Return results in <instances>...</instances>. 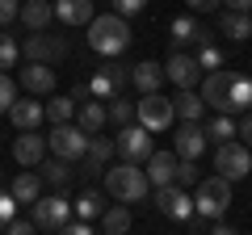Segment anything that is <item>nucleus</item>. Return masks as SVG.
<instances>
[{
	"mask_svg": "<svg viewBox=\"0 0 252 235\" xmlns=\"http://www.w3.org/2000/svg\"><path fill=\"white\" fill-rule=\"evenodd\" d=\"M172 118H177V114H172V101L160 97V92H143V101L135 105V122H143L152 135H156V130H168Z\"/></svg>",
	"mask_w": 252,
	"mask_h": 235,
	"instance_id": "obj_8",
	"label": "nucleus"
},
{
	"mask_svg": "<svg viewBox=\"0 0 252 235\" xmlns=\"http://www.w3.org/2000/svg\"><path fill=\"white\" fill-rule=\"evenodd\" d=\"M185 4H189L193 13H210V9H219L223 0H185Z\"/></svg>",
	"mask_w": 252,
	"mask_h": 235,
	"instance_id": "obj_44",
	"label": "nucleus"
},
{
	"mask_svg": "<svg viewBox=\"0 0 252 235\" xmlns=\"http://www.w3.org/2000/svg\"><path fill=\"white\" fill-rule=\"evenodd\" d=\"M227 9H235V13H252V0H223Z\"/></svg>",
	"mask_w": 252,
	"mask_h": 235,
	"instance_id": "obj_46",
	"label": "nucleus"
},
{
	"mask_svg": "<svg viewBox=\"0 0 252 235\" xmlns=\"http://www.w3.org/2000/svg\"><path fill=\"white\" fill-rule=\"evenodd\" d=\"M42 114L51 118V122H72V118H76V101L72 97H55V92H51L46 105H42Z\"/></svg>",
	"mask_w": 252,
	"mask_h": 235,
	"instance_id": "obj_32",
	"label": "nucleus"
},
{
	"mask_svg": "<svg viewBox=\"0 0 252 235\" xmlns=\"http://www.w3.org/2000/svg\"><path fill=\"white\" fill-rule=\"evenodd\" d=\"M126 80H130V67L118 63V59H105V67H97V72L89 76V88H93V97L109 101L114 92H122V88H126Z\"/></svg>",
	"mask_w": 252,
	"mask_h": 235,
	"instance_id": "obj_9",
	"label": "nucleus"
},
{
	"mask_svg": "<svg viewBox=\"0 0 252 235\" xmlns=\"http://www.w3.org/2000/svg\"><path fill=\"white\" fill-rule=\"evenodd\" d=\"M0 185H4V172H0Z\"/></svg>",
	"mask_w": 252,
	"mask_h": 235,
	"instance_id": "obj_47",
	"label": "nucleus"
},
{
	"mask_svg": "<svg viewBox=\"0 0 252 235\" xmlns=\"http://www.w3.org/2000/svg\"><path fill=\"white\" fill-rule=\"evenodd\" d=\"M202 181V168L198 160H177V172H172V185H181V189H189V185Z\"/></svg>",
	"mask_w": 252,
	"mask_h": 235,
	"instance_id": "obj_34",
	"label": "nucleus"
},
{
	"mask_svg": "<svg viewBox=\"0 0 252 235\" xmlns=\"http://www.w3.org/2000/svg\"><path fill=\"white\" fill-rule=\"evenodd\" d=\"M210 42V29L198 17H177L172 21V46H202Z\"/></svg>",
	"mask_w": 252,
	"mask_h": 235,
	"instance_id": "obj_18",
	"label": "nucleus"
},
{
	"mask_svg": "<svg viewBox=\"0 0 252 235\" xmlns=\"http://www.w3.org/2000/svg\"><path fill=\"white\" fill-rule=\"evenodd\" d=\"M13 160H17L21 168H38V164L46 160V139L38 135V130H21L17 143H13Z\"/></svg>",
	"mask_w": 252,
	"mask_h": 235,
	"instance_id": "obj_15",
	"label": "nucleus"
},
{
	"mask_svg": "<svg viewBox=\"0 0 252 235\" xmlns=\"http://www.w3.org/2000/svg\"><path fill=\"white\" fill-rule=\"evenodd\" d=\"M4 231H9V235H34L38 227H34V218H17V214H13V218H9V227H4Z\"/></svg>",
	"mask_w": 252,
	"mask_h": 235,
	"instance_id": "obj_41",
	"label": "nucleus"
},
{
	"mask_svg": "<svg viewBox=\"0 0 252 235\" xmlns=\"http://www.w3.org/2000/svg\"><path fill=\"white\" fill-rule=\"evenodd\" d=\"M89 97H93L89 84H76V88H72V101H76V105H80V101H89Z\"/></svg>",
	"mask_w": 252,
	"mask_h": 235,
	"instance_id": "obj_45",
	"label": "nucleus"
},
{
	"mask_svg": "<svg viewBox=\"0 0 252 235\" xmlns=\"http://www.w3.org/2000/svg\"><path fill=\"white\" fill-rule=\"evenodd\" d=\"M105 206H109V193H101V189H84L80 198L72 202V214H76V218H89V223H93V218L105 214Z\"/></svg>",
	"mask_w": 252,
	"mask_h": 235,
	"instance_id": "obj_25",
	"label": "nucleus"
},
{
	"mask_svg": "<svg viewBox=\"0 0 252 235\" xmlns=\"http://www.w3.org/2000/svg\"><path fill=\"white\" fill-rule=\"evenodd\" d=\"M152 202H156V210H160V214L172 218V223H181L185 214H193V198H185V189H181V185H156Z\"/></svg>",
	"mask_w": 252,
	"mask_h": 235,
	"instance_id": "obj_11",
	"label": "nucleus"
},
{
	"mask_svg": "<svg viewBox=\"0 0 252 235\" xmlns=\"http://www.w3.org/2000/svg\"><path fill=\"white\" fill-rule=\"evenodd\" d=\"M143 172H147V185H172V172H177V151H152L143 160Z\"/></svg>",
	"mask_w": 252,
	"mask_h": 235,
	"instance_id": "obj_16",
	"label": "nucleus"
},
{
	"mask_svg": "<svg viewBox=\"0 0 252 235\" xmlns=\"http://www.w3.org/2000/svg\"><path fill=\"white\" fill-rule=\"evenodd\" d=\"M13 101H17V84H13L9 72H0V114H9Z\"/></svg>",
	"mask_w": 252,
	"mask_h": 235,
	"instance_id": "obj_38",
	"label": "nucleus"
},
{
	"mask_svg": "<svg viewBox=\"0 0 252 235\" xmlns=\"http://www.w3.org/2000/svg\"><path fill=\"white\" fill-rule=\"evenodd\" d=\"M235 139L252 151V114H244V122H235Z\"/></svg>",
	"mask_w": 252,
	"mask_h": 235,
	"instance_id": "obj_43",
	"label": "nucleus"
},
{
	"mask_svg": "<svg viewBox=\"0 0 252 235\" xmlns=\"http://www.w3.org/2000/svg\"><path fill=\"white\" fill-rule=\"evenodd\" d=\"M84 147H89V130L76 126V118H72V122H55L51 135H46V151H55L59 160H72L76 164L84 155Z\"/></svg>",
	"mask_w": 252,
	"mask_h": 235,
	"instance_id": "obj_4",
	"label": "nucleus"
},
{
	"mask_svg": "<svg viewBox=\"0 0 252 235\" xmlns=\"http://www.w3.org/2000/svg\"><path fill=\"white\" fill-rule=\"evenodd\" d=\"M105 193L114 202H126V206H135V202H143L147 193H152V185H147V172L143 164L135 160H122V164H105Z\"/></svg>",
	"mask_w": 252,
	"mask_h": 235,
	"instance_id": "obj_1",
	"label": "nucleus"
},
{
	"mask_svg": "<svg viewBox=\"0 0 252 235\" xmlns=\"http://www.w3.org/2000/svg\"><path fill=\"white\" fill-rule=\"evenodd\" d=\"M42 118H46L42 114V97H26V101H13V105H9V122L17 130H34Z\"/></svg>",
	"mask_w": 252,
	"mask_h": 235,
	"instance_id": "obj_17",
	"label": "nucleus"
},
{
	"mask_svg": "<svg viewBox=\"0 0 252 235\" xmlns=\"http://www.w3.org/2000/svg\"><path fill=\"white\" fill-rule=\"evenodd\" d=\"M252 105V80L248 76H231V92H227V114H244Z\"/></svg>",
	"mask_w": 252,
	"mask_h": 235,
	"instance_id": "obj_30",
	"label": "nucleus"
},
{
	"mask_svg": "<svg viewBox=\"0 0 252 235\" xmlns=\"http://www.w3.org/2000/svg\"><path fill=\"white\" fill-rule=\"evenodd\" d=\"M84 29H89V46L97 55H105V59H118V55L130 46V26H126V17H118V13L93 17Z\"/></svg>",
	"mask_w": 252,
	"mask_h": 235,
	"instance_id": "obj_2",
	"label": "nucleus"
},
{
	"mask_svg": "<svg viewBox=\"0 0 252 235\" xmlns=\"http://www.w3.org/2000/svg\"><path fill=\"white\" fill-rule=\"evenodd\" d=\"M219 26H223V34L231 38V42H244V38H252V13H235V9H227L223 17H219Z\"/></svg>",
	"mask_w": 252,
	"mask_h": 235,
	"instance_id": "obj_28",
	"label": "nucleus"
},
{
	"mask_svg": "<svg viewBox=\"0 0 252 235\" xmlns=\"http://www.w3.org/2000/svg\"><path fill=\"white\" fill-rule=\"evenodd\" d=\"M42 181L51 185V189H72V181H76V164L72 160H59V155H55V160H42Z\"/></svg>",
	"mask_w": 252,
	"mask_h": 235,
	"instance_id": "obj_22",
	"label": "nucleus"
},
{
	"mask_svg": "<svg viewBox=\"0 0 252 235\" xmlns=\"http://www.w3.org/2000/svg\"><path fill=\"white\" fill-rule=\"evenodd\" d=\"M21 88H30V97H51L55 92V72L46 63H30L21 72Z\"/></svg>",
	"mask_w": 252,
	"mask_h": 235,
	"instance_id": "obj_21",
	"label": "nucleus"
},
{
	"mask_svg": "<svg viewBox=\"0 0 252 235\" xmlns=\"http://www.w3.org/2000/svg\"><path fill=\"white\" fill-rule=\"evenodd\" d=\"M177 227H181V231H189V235H206V231H210V218L193 210V214H185V218H181Z\"/></svg>",
	"mask_w": 252,
	"mask_h": 235,
	"instance_id": "obj_37",
	"label": "nucleus"
},
{
	"mask_svg": "<svg viewBox=\"0 0 252 235\" xmlns=\"http://www.w3.org/2000/svg\"><path fill=\"white\" fill-rule=\"evenodd\" d=\"M55 17L63 26H89L97 9H93V0H55Z\"/></svg>",
	"mask_w": 252,
	"mask_h": 235,
	"instance_id": "obj_20",
	"label": "nucleus"
},
{
	"mask_svg": "<svg viewBox=\"0 0 252 235\" xmlns=\"http://www.w3.org/2000/svg\"><path fill=\"white\" fill-rule=\"evenodd\" d=\"M193 59H198L202 72H215V67H223V51H219V46H210V42H202V51L193 55Z\"/></svg>",
	"mask_w": 252,
	"mask_h": 235,
	"instance_id": "obj_36",
	"label": "nucleus"
},
{
	"mask_svg": "<svg viewBox=\"0 0 252 235\" xmlns=\"http://www.w3.org/2000/svg\"><path fill=\"white\" fill-rule=\"evenodd\" d=\"M21 55H26L30 63H55L67 55V42L63 38H51L46 29H30V38L21 42Z\"/></svg>",
	"mask_w": 252,
	"mask_h": 235,
	"instance_id": "obj_10",
	"label": "nucleus"
},
{
	"mask_svg": "<svg viewBox=\"0 0 252 235\" xmlns=\"http://www.w3.org/2000/svg\"><path fill=\"white\" fill-rule=\"evenodd\" d=\"M17 59H21V42L9 38V34H0V72H9Z\"/></svg>",
	"mask_w": 252,
	"mask_h": 235,
	"instance_id": "obj_35",
	"label": "nucleus"
},
{
	"mask_svg": "<svg viewBox=\"0 0 252 235\" xmlns=\"http://www.w3.org/2000/svg\"><path fill=\"white\" fill-rule=\"evenodd\" d=\"M172 151H177V160H198L206 151V126L202 122H181L177 139H172Z\"/></svg>",
	"mask_w": 252,
	"mask_h": 235,
	"instance_id": "obj_14",
	"label": "nucleus"
},
{
	"mask_svg": "<svg viewBox=\"0 0 252 235\" xmlns=\"http://www.w3.org/2000/svg\"><path fill=\"white\" fill-rule=\"evenodd\" d=\"M114 151L122 155V160H135V164H143L147 155L156 151V147H152V130H147L143 122H126V126L118 130V139H114Z\"/></svg>",
	"mask_w": 252,
	"mask_h": 235,
	"instance_id": "obj_7",
	"label": "nucleus"
},
{
	"mask_svg": "<svg viewBox=\"0 0 252 235\" xmlns=\"http://www.w3.org/2000/svg\"><path fill=\"white\" fill-rule=\"evenodd\" d=\"M30 218H34L38 231H63V223L72 218V202L63 198L59 189H55L51 198H42V193H38V198L30 202Z\"/></svg>",
	"mask_w": 252,
	"mask_h": 235,
	"instance_id": "obj_5",
	"label": "nucleus"
},
{
	"mask_svg": "<svg viewBox=\"0 0 252 235\" xmlns=\"http://www.w3.org/2000/svg\"><path fill=\"white\" fill-rule=\"evenodd\" d=\"M9 193L21 202V206H30V202L42 193V172H17V176H13V185H9Z\"/></svg>",
	"mask_w": 252,
	"mask_h": 235,
	"instance_id": "obj_26",
	"label": "nucleus"
},
{
	"mask_svg": "<svg viewBox=\"0 0 252 235\" xmlns=\"http://www.w3.org/2000/svg\"><path fill=\"white\" fill-rule=\"evenodd\" d=\"M109 4H114L118 17H139V13L147 9V0H109Z\"/></svg>",
	"mask_w": 252,
	"mask_h": 235,
	"instance_id": "obj_40",
	"label": "nucleus"
},
{
	"mask_svg": "<svg viewBox=\"0 0 252 235\" xmlns=\"http://www.w3.org/2000/svg\"><path fill=\"white\" fill-rule=\"evenodd\" d=\"M21 13V0H0V26H13Z\"/></svg>",
	"mask_w": 252,
	"mask_h": 235,
	"instance_id": "obj_42",
	"label": "nucleus"
},
{
	"mask_svg": "<svg viewBox=\"0 0 252 235\" xmlns=\"http://www.w3.org/2000/svg\"><path fill=\"white\" fill-rule=\"evenodd\" d=\"M164 80L177 84V88H198V80H202L198 59H193V55H181L177 46H172V59L164 63Z\"/></svg>",
	"mask_w": 252,
	"mask_h": 235,
	"instance_id": "obj_12",
	"label": "nucleus"
},
{
	"mask_svg": "<svg viewBox=\"0 0 252 235\" xmlns=\"http://www.w3.org/2000/svg\"><path fill=\"white\" fill-rule=\"evenodd\" d=\"M105 118L114 122V126H126V122H135V101H126V97H109L105 101Z\"/></svg>",
	"mask_w": 252,
	"mask_h": 235,
	"instance_id": "obj_31",
	"label": "nucleus"
},
{
	"mask_svg": "<svg viewBox=\"0 0 252 235\" xmlns=\"http://www.w3.org/2000/svg\"><path fill=\"white\" fill-rule=\"evenodd\" d=\"M130 227H135V218H130V206H126V202H118V206H105V214H101V231L122 235V231H130Z\"/></svg>",
	"mask_w": 252,
	"mask_h": 235,
	"instance_id": "obj_29",
	"label": "nucleus"
},
{
	"mask_svg": "<svg viewBox=\"0 0 252 235\" xmlns=\"http://www.w3.org/2000/svg\"><path fill=\"white\" fill-rule=\"evenodd\" d=\"M193 189H198V198H193V210L198 214H206V218L227 214V206H231V181L227 176H202Z\"/></svg>",
	"mask_w": 252,
	"mask_h": 235,
	"instance_id": "obj_3",
	"label": "nucleus"
},
{
	"mask_svg": "<svg viewBox=\"0 0 252 235\" xmlns=\"http://www.w3.org/2000/svg\"><path fill=\"white\" fill-rule=\"evenodd\" d=\"M17 206H21V202L13 198L9 189H0V231H4V227H9V218L17 214Z\"/></svg>",
	"mask_w": 252,
	"mask_h": 235,
	"instance_id": "obj_39",
	"label": "nucleus"
},
{
	"mask_svg": "<svg viewBox=\"0 0 252 235\" xmlns=\"http://www.w3.org/2000/svg\"><path fill=\"white\" fill-rule=\"evenodd\" d=\"M130 80H135L139 92H160L164 84V63H152V59H143V63L130 67Z\"/></svg>",
	"mask_w": 252,
	"mask_h": 235,
	"instance_id": "obj_24",
	"label": "nucleus"
},
{
	"mask_svg": "<svg viewBox=\"0 0 252 235\" xmlns=\"http://www.w3.org/2000/svg\"><path fill=\"white\" fill-rule=\"evenodd\" d=\"M215 172H219V176H227L231 185L244 181V176L252 172V151L240 143V139H227V143H219V147H215Z\"/></svg>",
	"mask_w": 252,
	"mask_h": 235,
	"instance_id": "obj_6",
	"label": "nucleus"
},
{
	"mask_svg": "<svg viewBox=\"0 0 252 235\" xmlns=\"http://www.w3.org/2000/svg\"><path fill=\"white\" fill-rule=\"evenodd\" d=\"M76 126H84L89 135L105 130V126H109V118H105V101H101V97H89V101H80V105H76Z\"/></svg>",
	"mask_w": 252,
	"mask_h": 235,
	"instance_id": "obj_19",
	"label": "nucleus"
},
{
	"mask_svg": "<svg viewBox=\"0 0 252 235\" xmlns=\"http://www.w3.org/2000/svg\"><path fill=\"white\" fill-rule=\"evenodd\" d=\"M172 114H177L181 122H202V114H206V101L198 97V88H177Z\"/></svg>",
	"mask_w": 252,
	"mask_h": 235,
	"instance_id": "obj_23",
	"label": "nucleus"
},
{
	"mask_svg": "<svg viewBox=\"0 0 252 235\" xmlns=\"http://www.w3.org/2000/svg\"><path fill=\"white\" fill-rule=\"evenodd\" d=\"M206 139H210V143H227V139H235V118L231 114H215L206 122Z\"/></svg>",
	"mask_w": 252,
	"mask_h": 235,
	"instance_id": "obj_33",
	"label": "nucleus"
},
{
	"mask_svg": "<svg viewBox=\"0 0 252 235\" xmlns=\"http://www.w3.org/2000/svg\"><path fill=\"white\" fill-rule=\"evenodd\" d=\"M21 21H26L30 29H46L51 26V17H55V4H46V0H21V13H17Z\"/></svg>",
	"mask_w": 252,
	"mask_h": 235,
	"instance_id": "obj_27",
	"label": "nucleus"
},
{
	"mask_svg": "<svg viewBox=\"0 0 252 235\" xmlns=\"http://www.w3.org/2000/svg\"><path fill=\"white\" fill-rule=\"evenodd\" d=\"M231 76L235 72H223V67H215V72H206V80H198V97L206 101L215 114H227V92H231Z\"/></svg>",
	"mask_w": 252,
	"mask_h": 235,
	"instance_id": "obj_13",
	"label": "nucleus"
}]
</instances>
